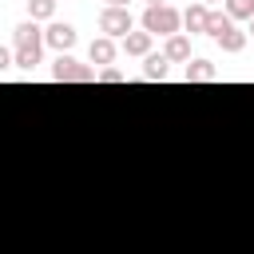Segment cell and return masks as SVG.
Returning <instances> with one entry per match:
<instances>
[{
  "label": "cell",
  "instance_id": "1",
  "mask_svg": "<svg viewBox=\"0 0 254 254\" xmlns=\"http://www.w3.org/2000/svg\"><path fill=\"white\" fill-rule=\"evenodd\" d=\"M12 44H16V67H36L40 56H44V32L36 20H24L16 32H12Z\"/></svg>",
  "mask_w": 254,
  "mask_h": 254
},
{
  "label": "cell",
  "instance_id": "2",
  "mask_svg": "<svg viewBox=\"0 0 254 254\" xmlns=\"http://www.w3.org/2000/svg\"><path fill=\"white\" fill-rule=\"evenodd\" d=\"M179 28H183V12L171 8V4H159V8L143 12V32H151V36L171 40V36H179Z\"/></svg>",
  "mask_w": 254,
  "mask_h": 254
},
{
  "label": "cell",
  "instance_id": "3",
  "mask_svg": "<svg viewBox=\"0 0 254 254\" xmlns=\"http://www.w3.org/2000/svg\"><path fill=\"white\" fill-rule=\"evenodd\" d=\"M52 79L56 83H91V79H99V71L91 64H79L75 56H60L52 64Z\"/></svg>",
  "mask_w": 254,
  "mask_h": 254
},
{
  "label": "cell",
  "instance_id": "4",
  "mask_svg": "<svg viewBox=\"0 0 254 254\" xmlns=\"http://www.w3.org/2000/svg\"><path fill=\"white\" fill-rule=\"evenodd\" d=\"M99 32L111 36V40H127V36L135 32V20H131L127 8H103V12H99Z\"/></svg>",
  "mask_w": 254,
  "mask_h": 254
},
{
  "label": "cell",
  "instance_id": "5",
  "mask_svg": "<svg viewBox=\"0 0 254 254\" xmlns=\"http://www.w3.org/2000/svg\"><path fill=\"white\" fill-rule=\"evenodd\" d=\"M44 44H48V48H56L60 56H67V52L75 48V28H71V24H64V20H52V24L44 28Z\"/></svg>",
  "mask_w": 254,
  "mask_h": 254
},
{
  "label": "cell",
  "instance_id": "6",
  "mask_svg": "<svg viewBox=\"0 0 254 254\" xmlns=\"http://www.w3.org/2000/svg\"><path fill=\"white\" fill-rule=\"evenodd\" d=\"M115 52H119V48H115V40H111V36H95V40H91V48H87V60H91V64H99V71H103V67H111V64H115Z\"/></svg>",
  "mask_w": 254,
  "mask_h": 254
},
{
  "label": "cell",
  "instance_id": "7",
  "mask_svg": "<svg viewBox=\"0 0 254 254\" xmlns=\"http://www.w3.org/2000/svg\"><path fill=\"white\" fill-rule=\"evenodd\" d=\"M163 56H167L171 64H190V36H187V32L171 36V40L163 44Z\"/></svg>",
  "mask_w": 254,
  "mask_h": 254
},
{
  "label": "cell",
  "instance_id": "8",
  "mask_svg": "<svg viewBox=\"0 0 254 254\" xmlns=\"http://www.w3.org/2000/svg\"><path fill=\"white\" fill-rule=\"evenodd\" d=\"M206 20H210V8H206V4H190V8L183 12V28H187L190 36H198V32L206 36Z\"/></svg>",
  "mask_w": 254,
  "mask_h": 254
},
{
  "label": "cell",
  "instance_id": "9",
  "mask_svg": "<svg viewBox=\"0 0 254 254\" xmlns=\"http://www.w3.org/2000/svg\"><path fill=\"white\" fill-rule=\"evenodd\" d=\"M214 75H218V71H214V64H210V60H202V56H198V60H190V64L183 67V79H187V83H210Z\"/></svg>",
  "mask_w": 254,
  "mask_h": 254
},
{
  "label": "cell",
  "instance_id": "10",
  "mask_svg": "<svg viewBox=\"0 0 254 254\" xmlns=\"http://www.w3.org/2000/svg\"><path fill=\"white\" fill-rule=\"evenodd\" d=\"M246 40H250V32H242V28H234V24H230V28L218 36V48H222V52H230V56H238V52L246 48Z\"/></svg>",
  "mask_w": 254,
  "mask_h": 254
},
{
  "label": "cell",
  "instance_id": "11",
  "mask_svg": "<svg viewBox=\"0 0 254 254\" xmlns=\"http://www.w3.org/2000/svg\"><path fill=\"white\" fill-rule=\"evenodd\" d=\"M151 44H155V36H151V32H131V36L123 40V52H127V56H143V60H147V56H151Z\"/></svg>",
  "mask_w": 254,
  "mask_h": 254
},
{
  "label": "cell",
  "instance_id": "12",
  "mask_svg": "<svg viewBox=\"0 0 254 254\" xmlns=\"http://www.w3.org/2000/svg\"><path fill=\"white\" fill-rule=\"evenodd\" d=\"M167 56L163 52H151L147 60H143V79H167Z\"/></svg>",
  "mask_w": 254,
  "mask_h": 254
},
{
  "label": "cell",
  "instance_id": "13",
  "mask_svg": "<svg viewBox=\"0 0 254 254\" xmlns=\"http://www.w3.org/2000/svg\"><path fill=\"white\" fill-rule=\"evenodd\" d=\"M28 16L40 24V20H52L56 16V0H28Z\"/></svg>",
  "mask_w": 254,
  "mask_h": 254
},
{
  "label": "cell",
  "instance_id": "14",
  "mask_svg": "<svg viewBox=\"0 0 254 254\" xmlns=\"http://www.w3.org/2000/svg\"><path fill=\"white\" fill-rule=\"evenodd\" d=\"M230 20H254V0H226Z\"/></svg>",
  "mask_w": 254,
  "mask_h": 254
},
{
  "label": "cell",
  "instance_id": "15",
  "mask_svg": "<svg viewBox=\"0 0 254 254\" xmlns=\"http://www.w3.org/2000/svg\"><path fill=\"white\" fill-rule=\"evenodd\" d=\"M230 24H234V20H230L226 12H210V20H206V36H210V40H218Z\"/></svg>",
  "mask_w": 254,
  "mask_h": 254
},
{
  "label": "cell",
  "instance_id": "16",
  "mask_svg": "<svg viewBox=\"0 0 254 254\" xmlns=\"http://www.w3.org/2000/svg\"><path fill=\"white\" fill-rule=\"evenodd\" d=\"M123 79H127V75H123L119 67H103V71H99V83H123Z\"/></svg>",
  "mask_w": 254,
  "mask_h": 254
},
{
  "label": "cell",
  "instance_id": "17",
  "mask_svg": "<svg viewBox=\"0 0 254 254\" xmlns=\"http://www.w3.org/2000/svg\"><path fill=\"white\" fill-rule=\"evenodd\" d=\"M131 0H107V8H127Z\"/></svg>",
  "mask_w": 254,
  "mask_h": 254
},
{
  "label": "cell",
  "instance_id": "18",
  "mask_svg": "<svg viewBox=\"0 0 254 254\" xmlns=\"http://www.w3.org/2000/svg\"><path fill=\"white\" fill-rule=\"evenodd\" d=\"M143 4H147V8H159V4H167V0H143Z\"/></svg>",
  "mask_w": 254,
  "mask_h": 254
},
{
  "label": "cell",
  "instance_id": "19",
  "mask_svg": "<svg viewBox=\"0 0 254 254\" xmlns=\"http://www.w3.org/2000/svg\"><path fill=\"white\" fill-rule=\"evenodd\" d=\"M202 4H206V8H210V4H218V0H202Z\"/></svg>",
  "mask_w": 254,
  "mask_h": 254
},
{
  "label": "cell",
  "instance_id": "20",
  "mask_svg": "<svg viewBox=\"0 0 254 254\" xmlns=\"http://www.w3.org/2000/svg\"><path fill=\"white\" fill-rule=\"evenodd\" d=\"M250 36H254V20H250Z\"/></svg>",
  "mask_w": 254,
  "mask_h": 254
}]
</instances>
